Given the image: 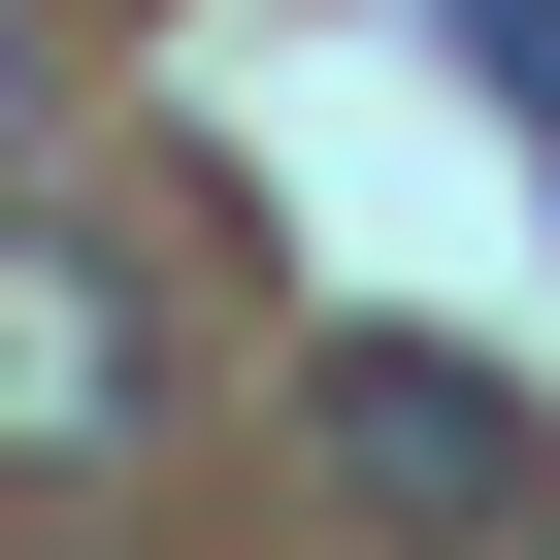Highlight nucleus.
I'll use <instances>...</instances> for the list:
<instances>
[{"instance_id":"1","label":"nucleus","mask_w":560,"mask_h":560,"mask_svg":"<svg viewBox=\"0 0 560 560\" xmlns=\"http://www.w3.org/2000/svg\"><path fill=\"white\" fill-rule=\"evenodd\" d=\"M298 429H330V494H396V527H560V396H494V363H429V330H330Z\"/></svg>"},{"instance_id":"2","label":"nucleus","mask_w":560,"mask_h":560,"mask_svg":"<svg viewBox=\"0 0 560 560\" xmlns=\"http://www.w3.org/2000/svg\"><path fill=\"white\" fill-rule=\"evenodd\" d=\"M165 429V330H132V264L0 198V462H132Z\"/></svg>"},{"instance_id":"3","label":"nucleus","mask_w":560,"mask_h":560,"mask_svg":"<svg viewBox=\"0 0 560 560\" xmlns=\"http://www.w3.org/2000/svg\"><path fill=\"white\" fill-rule=\"evenodd\" d=\"M462 67H494V100H527V132H560V0H462Z\"/></svg>"},{"instance_id":"4","label":"nucleus","mask_w":560,"mask_h":560,"mask_svg":"<svg viewBox=\"0 0 560 560\" xmlns=\"http://www.w3.org/2000/svg\"><path fill=\"white\" fill-rule=\"evenodd\" d=\"M0 132H34V0H0Z\"/></svg>"}]
</instances>
